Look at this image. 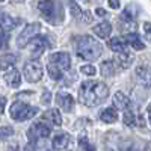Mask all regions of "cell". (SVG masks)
Wrapping results in <instances>:
<instances>
[{
    "instance_id": "1",
    "label": "cell",
    "mask_w": 151,
    "mask_h": 151,
    "mask_svg": "<svg viewBox=\"0 0 151 151\" xmlns=\"http://www.w3.org/2000/svg\"><path fill=\"white\" fill-rule=\"evenodd\" d=\"M109 88L100 80H85L79 88V100L88 107L97 106L107 98Z\"/></svg>"
},
{
    "instance_id": "2",
    "label": "cell",
    "mask_w": 151,
    "mask_h": 151,
    "mask_svg": "<svg viewBox=\"0 0 151 151\" xmlns=\"http://www.w3.org/2000/svg\"><path fill=\"white\" fill-rule=\"evenodd\" d=\"M74 48L77 56L85 60H95L101 56L103 52V45L97 40H94L92 36H88V35L74 38Z\"/></svg>"
},
{
    "instance_id": "3",
    "label": "cell",
    "mask_w": 151,
    "mask_h": 151,
    "mask_svg": "<svg viewBox=\"0 0 151 151\" xmlns=\"http://www.w3.org/2000/svg\"><path fill=\"white\" fill-rule=\"evenodd\" d=\"M9 113H11V118L12 119L21 122V121H27V119L33 118L36 113H38V107L29 106V104L21 103V101H15V103L11 104Z\"/></svg>"
},
{
    "instance_id": "4",
    "label": "cell",
    "mask_w": 151,
    "mask_h": 151,
    "mask_svg": "<svg viewBox=\"0 0 151 151\" xmlns=\"http://www.w3.org/2000/svg\"><path fill=\"white\" fill-rule=\"evenodd\" d=\"M40 30H41V23H30V24H27V26L23 29V32L18 35V38H17L18 48L26 47L30 42V40H33V38L38 35Z\"/></svg>"
},
{
    "instance_id": "5",
    "label": "cell",
    "mask_w": 151,
    "mask_h": 151,
    "mask_svg": "<svg viewBox=\"0 0 151 151\" xmlns=\"http://www.w3.org/2000/svg\"><path fill=\"white\" fill-rule=\"evenodd\" d=\"M24 77L30 83H38L42 79V65L38 60H29L24 64Z\"/></svg>"
},
{
    "instance_id": "6",
    "label": "cell",
    "mask_w": 151,
    "mask_h": 151,
    "mask_svg": "<svg viewBox=\"0 0 151 151\" xmlns=\"http://www.w3.org/2000/svg\"><path fill=\"white\" fill-rule=\"evenodd\" d=\"M50 133H52V129L48 127L44 122H35L32 124L29 130H27V137L29 141L35 142L36 139H44V137H48Z\"/></svg>"
},
{
    "instance_id": "7",
    "label": "cell",
    "mask_w": 151,
    "mask_h": 151,
    "mask_svg": "<svg viewBox=\"0 0 151 151\" xmlns=\"http://www.w3.org/2000/svg\"><path fill=\"white\" fill-rule=\"evenodd\" d=\"M38 9L45 17L47 21L56 23V2L55 0H40L38 2Z\"/></svg>"
},
{
    "instance_id": "8",
    "label": "cell",
    "mask_w": 151,
    "mask_h": 151,
    "mask_svg": "<svg viewBox=\"0 0 151 151\" xmlns=\"http://www.w3.org/2000/svg\"><path fill=\"white\" fill-rule=\"evenodd\" d=\"M30 56L33 59L40 58L44 52L45 48L48 47V42H47V38L45 36H41V35H36L33 40H30Z\"/></svg>"
},
{
    "instance_id": "9",
    "label": "cell",
    "mask_w": 151,
    "mask_h": 151,
    "mask_svg": "<svg viewBox=\"0 0 151 151\" xmlns=\"http://www.w3.org/2000/svg\"><path fill=\"white\" fill-rule=\"evenodd\" d=\"M50 62L55 65H58L62 71H67L70 70L71 67V58L68 53L65 52H56V53H52L50 55Z\"/></svg>"
},
{
    "instance_id": "10",
    "label": "cell",
    "mask_w": 151,
    "mask_h": 151,
    "mask_svg": "<svg viewBox=\"0 0 151 151\" xmlns=\"http://www.w3.org/2000/svg\"><path fill=\"white\" fill-rule=\"evenodd\" d=\"M122 121H124V125H127V127H137V125H141L144 127V118L142 115H136L134 112H132L130 109L124 110V116H122Z\"/></svg>"
},
{
    "instance_id": "11",
    "label": "cell",
    "mask_w": 151,
    "mask_h": 151,
    "mask_svg": "<svg viewBox=\"0 0 151 151\" xmlns=\"http://www.w3.org/2000/svg\"><path fill=\"white\" fill-rule=\"evenodd\" d=\"M56 103L59 104V107L64 112H71L74 109V98L65 92H59L56 95Z\"/></svg>"
},
{
    "instance_id": "12",
    "label": "cell",
    "mask_w": 151,
    "mask_h": 151,
    "mask_svg": "<svg viewBox=\"0 0 151 151\" xmlns=\"http://www.w3.org/2000/svg\"><path fill=\"white\" fill-rule=\"evenodd\" d=\"M113 104H115V107L119 109V110H127L130 107L132 101H130V98L125 95L124 92L118 91L115 95H113Z\"/></svg>"
},
{
    "instance_id": "13",
    "label": "cell",
    "mask_w": 151,
    "mask_h": 151,
    "mask_svg": "<svg viewBox=\"0 0 151 151\" xmlns=\"http://www.w3.org/2000/svg\"><path fill=\"white\" fill-rule=\"evenodd\" d=\"M42 118H44V121L50 122L52 125H56V127H59V125L62 124V116H60V112L58 109H48V110H45Z\"/></svg>"
},
{
    "instance_id": "14",
    "label": "cell",
    "mask_w": 151,
    "mask_h": 151,
    "mask_svg": "<svg viewBox=\"0 0 151 151\" xmlns=\"http://www.w3.org/2000/svg\"><path fill=\"white\" fill-rule=\"evenodd\" d=\"M136 76L139 82L147 86V88H151V68L150 67H137L136 68Z\"/></svg>"
},
{
    "instance_id": "15",
    "label": "cell",
    "mask_w": 151,
    "mask_h": 151,
    "mask_svg": "<svg viewBox=\"0 0 151 151\" xmlns=\"http://www.w3.org/2000/svg\"><path fill=\"white\" fill-rule=\"evenodd\" d=\"M17 24H18V20L12 18L8 14H0V30L2 32H9L12 29H15Z\"/></svg>"
},
{
    "instance_id": "16",
    "label": "cell",
    "mask_w": 151,
    "mask_h": 151,
    "mask_svg": "<svg viewBox=\"0 0 151 151\" xmlns=\"http://www.w3.org/2000/svg\"><path fill=\"white\" fill-rule=\"evenodd\" d=\"M124 42L130 44L134 50H144L145 48V44L141 41L139 35H137L136 32H130V33H125L124 35Z\"/></svg>"
},
{
    "instance_id": "17",
    "label": "cell",
    "mask_w": 151,
    "mask_h": 151,
    "mask_svg": "<svg viewBox=\"0 0 151 151\" xmlns=\"http://www.w3.org/2000/svg\"><path fill=\"white\" fill-rule=\"evenodd\" d=\"M92 32H94L98 38L106 40V38H109V35H110V32H112V26H110V23L103 21V23L97 24V26H94V27H92Z\"/></svg>"
},
{
    "instance_id": "18",
    "label": "cell",
    "mask_w": 151,
    "mask_h": 151,
    "mask_svg": "<svg viewBox=\"0 0 151 151\" xmlns=\"http://www.w3.org/2000/svg\"><path fill=\"white\" fill-rule=\"evenodd\" d=\"M100 119L106 124H113L118 119L116 109L115 107H106L104 110H101V113H100Z\"/></svg>"
},
{
    "instance_id": "19",
    "label": "cell",
    "mask_w": 151,
    "mask_h": 151,
    "mask_svg": "<svg viewBox=\"0 0 151 151\" xmlns=\"http://www.w3.org/2000/svg\"><path fill=\"white\" fill-rule=\"evenodd\" d=\"M17 64V56L14 53H5L2 58H0V70L6 71L9 68H12Z\"/></svg>"
},
{
    "instance_id": "20",
    "label": "cell",
    "mask_w": 151,
    "mask_h": 151,
    "mask_svg": "<svg viewBox=\"0 0 151 151\" xmlns=\"http://www.w3.org/2000/svg\"><path fill=\"white\" fill-rule=\"evenodd\" d=\"M5 82L11 88H18L21 85V76L17 70H11L8 74H5Z\"/></svg>"
},
{
    "instance_id": "21",
    "label": "cell",
    "mask_w": 151,
    "mask_h": 151,
    "mask_svg": "<svg viewBox=\"0 0 151 151\" xmlns=\"http://www.w3.org/2000/svg\"><path fill=\"white\" fill-rule=\"evenodd\" d=\"M70 144V134L67 133H58L53 137V148L55 150H65Z\"/></svg>"
},
{
    "instance_id": "22",
    "label": "cell",
    "mask_w": 151,
    "mask_h": 151,
    "mask_svg": "<svg viewBox=\"0 0 151 151\" xmlns=\"http://www.w3.org/2000/svg\"><path fill=\"white\" fill-rule=\"evenodd\" d=\"M116 65L118 64H115V60H104L101 64V74L104 77H112L116 73Z\"/></svg>"
},
{
    "instance_id": "23",
    "label": "cell",
    "mask_w": 151,
    "mask_h": 151,
    "mask_svg": "<svg viewBox=\"0 0 151 151\" xmlns=\"http://www.w3.org/2000/svg\"><path fill=\"white\" fill-rule=\"evenodd\" d=\"M133 56L127 52H124V53H116V64L121 67V68H129V65H132V62H133Z\"/></svg>"
},
{
    "instance_id": "24",
    "label": "cell",
    "mask_w": 151,
    "mask_h": 151,
    "mask_svg": "<svg viewBox=\"0 0 151 151\" xmlns=\"http://www.w3.org/2000/svg\"><path fill=\"white\" fill-rule=\"evenodd\" d=\"M109 48L112 50V52H115V53L127 52V50H125V42L121 40V38H112V40L109 41Z\"/></svg>"
},
{
    "instance_id": "25",
    "label": "cell",
    "mask_w": 151,
    "mask_h": 151,
    "mask_svg": "<svg viewBox=\"0 0 151 151\" xmlns=\"http://www.w3.org/2000/svg\"><path fill=\"white\" fill-rule=\"evenodd\" d=\"M47 73H48L50 77H52L53 80H56V82L64 77V71H62L58 65L52 64V62H48V65H47Z\"/></svg>"
},
{
    "instance_id": "26",
    "label": "cell",
    "mask_w": 151,
    "mask_h": 151,
    "mask_svg": "<svg viewBox=\"0 0 151 151\" xmlns=\"http://www.w3.org/2000/svg\"><path fill=\"white\" fill-rule=\"evenodd\" d=\"M79 147L85 151H95V147L89 142L86 136H79Z\"/></svg>"
},
{
    "instance_id": "27",
    "label": "cell",
    "mask_w": 151,
    "mask_h": 151,
    "mask_svg": "<svg viewBox=\"0 0 151 151\" xmlns=\"http://www.w3.org/2000/svg\"><path fill=\"white\" fill-rule=\"evenodd\" d=\"M68 3H70V11H71V15L76 17V18H82V11L79 8V5L74 2V0H68Z\"/></svg>"
},
{
    "instance_id": "28",
    "label": "cell",
    "mask_w": 151,
    "mask_h": 151,
    "mask_svg": "<svg viewBox=\"0 0 151 151\" xmlns=\"http://www.w3.org/2000/svg\"><path fill=\"white\" fill-rule=\"evenodd\" d=\"M80 73H83L85 76H95L97 70L94 65H83V67H80Z\"/></svg>"
},
{
    "instance_id": "29",
    "label": "cell",
    "mask_w": 151,
    "mask_h": 151,
    "mask_svg": "<svg viewBox=\"0 0 151 151\" xmlns=\"http://www.w3.org/2000/svg\"><path fill=\"white\" fill-rule=\"evenodd\" d=\"M14 134L12 127H0V139H6V137Z\"/></svg>"
},
{
    "instance_id": "30",
    "label": "cell",
    "mask_w": 151,
    "mask_h": 151,
    "mask_svg": "<svg viewBox=\"0 0 151 151\" xmlns=\"http://www.w3.org/2000/svg\"><path fill=\"white\" fill-rule=\"evenodd\" d=\"M8 41H9L8 33H6V32H0V50H2L3 47H6Z\"/></svg>"
},
{
    "instance_id": "31",
    "label": "cell",
    "mask_w": 151,
    "mask_h": 151,
    "mask_svg": "<svg viewBox=\"0 0 151 151\" xmlns=\"http://www.w3.org/2000/svg\"><path fill=\"white\" fill-rule=\"evenodd\" d=\"M144 32H145V38L148 41H151V23H144Z\"/></svg>"
},
{
    "instance_id": "32",
    "label": "cell",
    "mask_w": 151,
    "mask_h": 151,
    "mask_svg": "<svg viewBox=\"0 0 151 151\" xmlns=\"http://www.w3.org/2000/svg\"><path fill=\"white\" fill-rule=\"evenodd\" d=\"M41 100H42V103H45V104H48L50 103V100H52V94H50V91H44V94H42V97H41Z\"/></svg>"
},
{
    "instance_id": "33",
    "label": "cell",
    "mask_w": 151,
    "mask_h": 151,
    "mask_svg": "<svg viewBox=\"0 0 151 151\" xmlns=\"http://www.w3.org/2000/svg\"><path fill=\"white\" fill-rule=\"evenodd\" d=\"M5 106H6V97H3L2 94H0V115L3 113V110H5Z\"/></svg>"
},
{
    "instance_id": "34",
    "label": "cell",
    "mask_w": 151,
    "mask_h": 151,
    "mask_svg": "<svg viewBox=\"0 0 151 151\" xmlns=\"http://www.w3.org/2000/svg\"><path fill=\"white\" fill-rule=\"evenodd\" d=\"M107 3H109V6H110L112 9H118V8L121 6L119 0H107Z\"/></svg>"
},
{
    "instance_id": "35",
    "label": "cell",
    "mask_w": 151,
    "mask_h": 151,
    "mask_svg": "<svg viewBox=\"0 0 151 151\" xmlns=\"http://www.w3.org/2000/svg\"><path fill=\"white\" fill-rule=\"evenodd\" d=\"M23 151H38V150H36V144L30 141L26 147H24V150H23Z\"/></svg>"
},
{
    "instance_id": "36",
    "label": "cell",
    "mask_w": 151,
    "mask_h": 151,
    "mask_svg": "<svg viewBox=\"0 0 151 151\" xmlns=\"http://www.w3.org/2000/svg\"><path fill=\"white\" fill-rule=\"evenodd\" d=\"M121 151H137L136 148H133L132 144H127L125 147H121Z\"/></svg>"
},
{
    "instance_id": "37",
    "label": "cell",
    "mask_w": 151,
    "mask_h": 151,
    "mask_svg": "<svg viewBox=\"0 0 151 151\" xmlns=\"http://www.w3.org/2000/svg\"><path fill=\"white\" fill-rule=\"evenodd\" d=\"M95 14L100 15V17H104V15H106V11L101 9V8H97V9H95Z\"/></svg>"
},
{
    "instance_id": "38",
    "label": "cell",
    "mask_w": 151,
    "mask_h": 151,
    "mask_svg": "<svg viewBox=\"0 0 151 151\" xmlns=\"http://www.w3.org/2000/svg\"><path fill=\"white\" fill-rule=\"evenodd\" d=\"M8 151H18V147L17 145H12V147L8 148Z\"/></svg>"
},
{
    "instance_id": "39",
    "label": "cell",
    "mask_w": 151,
    "mask_h": 151,
    "mask_svg": "<svg viewBox=\"0 0 151 151\" xmlns=\"http://www.w3.org/2000/svg\"><path fill=\"white\" fill-rule=\"evenodd\" d=\"M148 118H150V124H151V106H150V109H148Z\"/></svg>"
},
{
    "instance_id": "40",
    "label": "cell",
    "mask_w": 151,
    "mask_h": 151,
    "mask_svg": "<svg viewBox=\"0 0 151 151\" xmlns=\"http://www.w3.org/2000/svg\"><path fill=\"white\" fill-rule=\"evenodd\" d=\"M11 2H14V3H20V2H24V0H11Z\"/></svg>"
},
{
    "instance_id": "41",
    "label": "cell",
    "mask_w": 151,
    "mask_h": 151,
    "mask_svg": "<svg viewBox=\"0 0 151 151\" xmlns=\"http://www.w3.org/2000/svg\"><path fill=\"white\" fill-rule=\"evenodd\" d=\"M0 2H3V0H0Z\"/></svg>"
}]
</instances>
